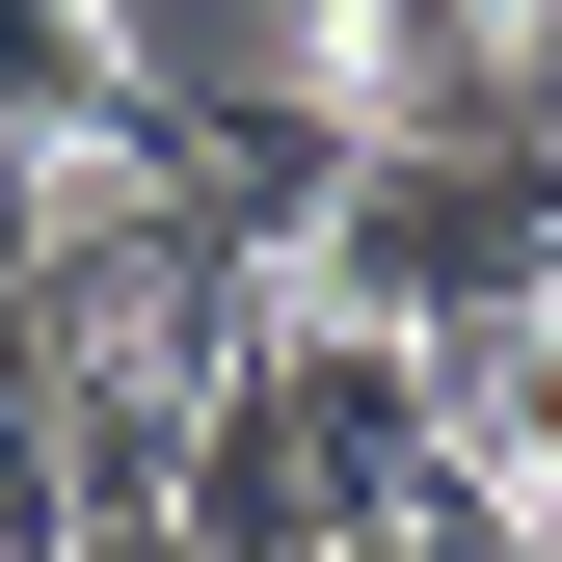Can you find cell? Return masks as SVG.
Returning a JSON list of instances; mask_svg holds the SVG:
<instances>
[{"label":"cell","instance_id":"cell-8","mask_svg":"<svg viewBox=\"0 0 562 562\" xmlns=\"http://www.w3.org/2000/svg\"><path fill=\"white\" fill-rule=\"evenodd\" d=\"M54 562H188V509H81V536H54Z\"/></svg>","mask_w":562,"mask_h":562},{"label":"cell","instance_id":"cell-7","mask_svg":"<svg viewBox=\"0 0 562 562\" xmlns=\"http://www.w3.org/2000/svg\"><path fill=\"white\" fill-rule=\"evenodd\" d=\"M402 562H562V536H536V509H482V482L429 456V509H402Z\"/></svg>","mask_w":562,"mask_h":562},{"label":"cell","instance_id":"cell-4","mask_svg":"<svg viewBox=\"0 0 562 562\" xmlns=\"http://www.w3.org/2000/svg\"><path fill=\"white\" fill-rule=\"evenodd\" d=\"M134 108H348V0H108Z\"/></svg>","mask_w":562,"mask_h":562},{"label":"cell","instance_id":"cell-1","mask_svg":"<svg viewBox=\"0 0 562 562\" xmlns=\"http://www.w3.org/2000/svg\"><path fill=\"white\" fill-rule=\"evenodd\" d=\"M295 295L402 322V348L562 295V108H375L348 188H322V241H295Z\"/></svg>","mask_w":562,"mask_h":562},{"label":"cell","instance_id":"cell-2","mask_svg":"<svg viewBox=\"0 0 562 562\" xmlns=\"http://www.w3.org/2000/svg\"><path fill=\"white\" fill-rule=\"evenodd\" d=\"M241 402L322 456V509H348V536H402V509H429V348H402V322H348V295H268Z\"/></svg>","mask_w":562,"mask_h":562},{"label":"cell","instance_id":"cell-9","mask_svg":"<svg viewBox=\"0 0 562 562\" xmlns=\"http://www.w3.org/2000/svg\"><path fill=\"white\" fill-rule=\"evenodd\" d=\"M348 562H402V536H348Z\"/></svg>","mask_w":562,"mask_h":562},{"label":"cell","instance_id":"cell-3","mask_svg":"<svg viewBox=\"0 0 562 562\" xmlns=\"http://www.w3.org/2000/svg\"><path fill=\"white\" fill-rule=\"evenodd\" d=\"M429 456L482 482V509H536V536H562V295L429 322Z\"/></svg>","mask_w":562,"mask_h":562},{"label":"cell","instance_id":"cell-5","mask_svg":"<svg viewBox=\"0 0 562 562\" xmlns=\"http://www.w3.org/2000/svg\"><path fill=\"white\" fill-rule=\"evenodd\" d=\"M161 509H188V562H348V509H322V456L268 429L241 375L188 402V482H161Z\"/></svg>","mask_w":562,"mask_h":562},{"label":"cell","instance_id":"cell-6","mask_svg":"<svg viewBox=\"0 0 562 562\" xmlns=\"http://www.w3.org/2000/svg\"><path fill=\"white\" fill-rule=\"evenodd\" d=\"M108 108H134V54H108V0H0V161H81Z\"/></svg>","mask_w":562,"mask_h":562}]
</instances>
